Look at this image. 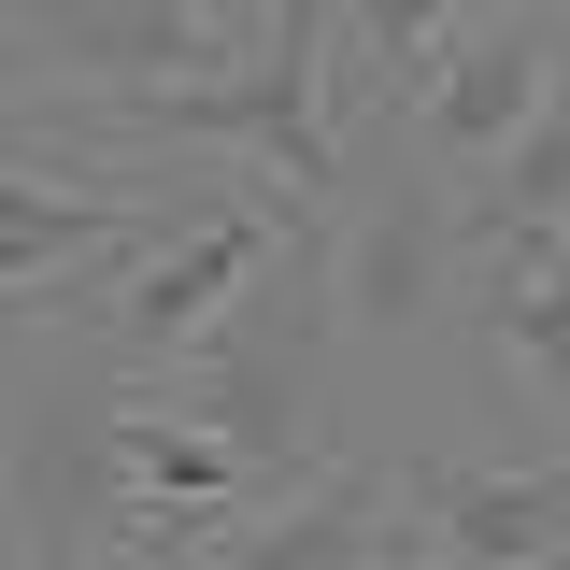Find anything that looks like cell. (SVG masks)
Wrapping results in <instances>:
<instances>
[{
  "mask_svg": "<svg viewBox=\"0 0 570 570\" xmlns=\"http://www.w3.org/2000/svg\"><path fill=\"white\" fill-rule=\"evenodd\" d=\"M129 228H142L129 186H43V171L0 157V299H14V285H58V257H100V243H129Z\"/></svg>",
  "mask_w": 570,
  "mask_h": 570,
  "instance_id": "cell-10",
  "label": "cell"
},
{
  "mask_svg": "<svg viewBox=\"0 0 570 570\" xmlns=\"http://www.w3.org/2000/svg\"><path fill=\"white\" fill-rule=\"evenodd\" d=\"M314 343H328V272H314V243H299L285 272H257L243 299H228L214 343L157 356L129 400L214 428V442H243L272 485H314Z\"/></svg>",
  "mask_w": 570,
  "mask_h": 570,
  "instance_id": "cell-1",
  "label": "cell"
},
{
  "mask_svg": "<svg viewBox=\"0 0 570 570\" xmlns=\"http://www.w3.org/2000/svg\"><path fill=\"white\" fill-rule=\"evenodd\" d=\"M557 570H570V557H557Z\"/></svg>",
  "mask_w": 570,
  "mask_h": 570,
  "instance_id": "cell-13",
  "label": "cell"
},
{
  "mask_svg": "<svg viewBox=\"0 0 570 570\" xmlns=\"http://www.w3.org/2000/svg\"><path fill=\"white\" fill-rule=\"evenodd\" d=\"M400 513L442 570H557L570 557V456L542 471H471V456H414Z\"/></svg>",
  "mask_w": 570,
  "mask_h": 570,
  "instance_id": "cell-6",
  "label": "cell"
},
{
  "mask_svg": "<svg viewBox=\"0 0 570 570\" xmlns=\"http://www.w3.org/2000/svg\"><path fill=\"white\" fill-rule=\"evenodd\" d=\"M400 542H414V528H400V471H314L299 499L214 528L186 570H385Z\"/></svg>",
  "mask_w": 570,
  "mask_h": 570,
  "instance_id": "cell-7",
  "label": "cell"
},
{
  "mask_svg": "<svg viewBox=\"0 0 570 570\" xmlns=\"http://www.w3.org/2000/svg\"><path fill=\"white\" fill-rule=\"evenodd\" d=\"M129 570H186V557H129Z\"/></svg>",
  "mask_w": 570,
  "mask_h": 570,
  "instance_id": "cell-12",
  "label": "cell"
},
{
  "mask_svg": "<svg viewBox=\"0 0 570 570\" xmlns=\"http://www.w3.org/2000/svg\"><path fill=\"white\" fill-rule=\"evenodd\" d=\"M542 100H557V43H542V14H513V0H499V14H471V29H456V43H442L385 115H400V142H414L428 171H456V186H471V171H485Z\"/></svg>",
  "mask_w": 570,
  "mask_h": 570,
  "instance_id": "cell-4",
  "label": "cell"
},
{
  "mask_svg": "<svg viewBox=\"0 0 570 570\" xmlns=\"http://www.w3.org/2000/svg\"><path fill=\"white\" fill-rule=\"evenodd\" d=\"M285 0H29L14 14V71L58 100H142V86H200V71L257 58Z\"/></svg>",
  "mask_w": 570,
  "mask_h": 570,
  "instance_id": "cell-3",
  "label": "cell"
},
{
  "mask_svg": "<svg viewBox=\"0 0 570 570\" xmlns=\"http://www.w3.org/2000/svg\"><path fill=\"white\" fill-rule=\"evenodd\" d=\"M471 314H485L499 356L542 371V400H557V456H570V228H542V243H485V257H471Z\"/></svg>",
  "mask_w": 570,
  "mask_h": 570,
  "instance_id": "cell-8",
  "label": "cell"
},
{
  "mask_svg": "<svg viewBox=\"0 0 570 570\" xmlns=\"http://www.w3.org/2000/svg\"><path fill=\"white\" fill-rule=\"evenodd\" d=\"M542 228H570V71H557V100L456 186V243H471V257H485V243H542Z\"/></svg>",
  "mask_w": 570,
  "mask_h": 570,
  "instance_id": "cell-9",
  "label": "cell"
},
{
  "mask_svg": "<svg viewBox=\"0 0 570 570\" xmlns=\"http://www.w3.org/2000/svg\"><path fill=\"white\" fill-rule=\"evenodd\" d=\"M272 214H285L272 186H228V200H214L186 243H157V257H142V272L100 299V328H115L142 371H157V356H186V343H214V328H228V299L272 272Z\"/></svg>",
  "mask_w": 570,
  "mask_h": 570,
  "instance_id": "cell-5",
  "label": "cell"
},
{
  "mask_svg": "<svg viewBox=\"0 0 570 570\" xmlns=\"http://www.w3.org/2000/svg\"><path fill=\"white\" fill-rule=\"evenodd\" d=\"M456 171H428L400 115H385V157H343V186L314 214V272H328V314L343 328H414L428 299L456 285Z\"/></svg>",
  "mask_w": 570,
  "mask_h": 570,
  "instance_id": "cell-2",
  "label": "cell"
},
{
  "mask_svg": "<svg viewBox=\"0 0 570 570\" xmlns=\"http://www.w3.org/2000/svg\"><path fill=\"white\" fill-rule=\"evenodd\" d=\"M328 14H343V29H371V58H385V100H400V86H414V71L442 58L456 29H471V14H499V0H328Z\"/></svg>",
  "mask_w": 570,
  "mask_h": 570,
  "instance_id": "cell-11",
  "label": "cell"
}]
</instances>
